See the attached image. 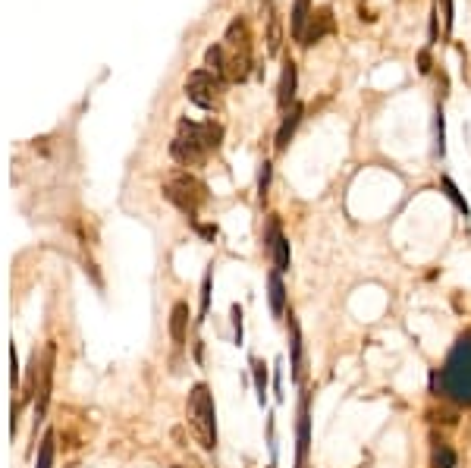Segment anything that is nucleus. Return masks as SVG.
<instances>
[{
    "label": "nucleus",
    "instance_id": "f257e3e1",
    "mask_svg": "<svg viewBox=\"0 0 471 468\" xmlns=\"http://www.w3.org/2000/svg\"><path fill=\"white\" fill-rule=\"evenodd\" d=\"M434 386L453 403L471 405V330L449 349L443 368L434 374Z\"/></svg>",
    "mask_w": 471,
    "mask_h": 468
},
{
    "label": "nucleus",
    "instance_id": "f03ea898",
    "mask_svg": "<svg viewBox=\"0 0 471 468\" xmlns=\"http://www.w3.org/2000/svg\"><path fill=\"white\" fill-rule=\"evenodd\" d=\"M220 139H224V129L217 123H192V120H183L176 139L170 145V154L179 164H201L207 151H217L220 148Z\"/></svg>",
    "mask_w": 471,
    "mask_h": 468
},
{
    "label": "nucleus",
    "instance_id": "7ed1b4c3",
    "mask_svg": "<svg viewBox=\"0 0 471 468\" xmlns=\"http://www.w3.org/2000/svg\"><path fill=\"white\" fill-rule=\"evenodd\" d=\"M188 424L205 450L217 446V409H214V396L205 384H195L188 393Z\"/></svg>",
    "mask_w": 471,
    "mask_h": 468
},
{
    "label": "nucleus",
    "instance_id": "20e7f679",
    "mask_svg": "<svg viewBox=\"0 0 471 468\" xmlns=\"http://www.w3.org/2000/svg\"><path fill=\"white\" fill-rule=\"evenodd\" d=\"M164 195H167V201H173V205H176L183 214L195 217V214H198V208L205 205L207 189L201 186V182L195 179V176L176 173V176H173V179L164 186Z\"/></svg>",
    "mask_w": 471,
    "mask_h": 468
},
{
    "label": "nucleus",
    "instance_id": "39448f33",
    "mask_svg": "<svg viewBox=\"0 0 471 468\" xmlns=\"http://www.w3.org/2000/svg\"><path fill=\"white\" fill-rule=\"evenodd\" d=\"M220 88H224V79H220L217 72L195 70L192 76H188V82H186V94H188V101H192V104L211 110V107L217 104V98H220Z\"/></svg>",
    "mask_w": 471,
    "mask_h": 468
},
{
    "label": "nucleus",
    "instance_id": "423d86ee",
    "mask_svg": "<svg viewBox=\"0 0 471 468\" xmlns=\"http://www.w3.org/2000/svg\"><path fill=\"white\" fill-rule=\"evenodd\" d=\"M267 248H271V255H273V267H277L280 274H286L289 264H292V252H289V239L280 233L277 220L267 223Z\"/></svg>",
    "mask_w": 471,
    "mask_h": 468
},
{
    "label": "nucleus",
    "instance_id": "0eeeda50",
    "mask_svg": "<svg viewBox=\"0 0 471 468\" xmlns=\"http://www.w3.org/2000/svg\"><path fill=\"white\" fill-rule=\"evenodd\" d=\"M336 29V19H333V10L330 6H321V10L311 13V23H308V32H305V42H302V47L321 42L324 35H333Z\"/></svg>",
    "mask_w": 471,
    "mask_h": 468
},
{
    "label": "nucleus",
    "instance_id": "6e6552de",
    "mask_svg": "<svg viewBox=\"0 0 471 468\" xmlns=\"http://www.w3.org/2000/svg\"><path fill=\"white\" fill-rule=\"evenodd\" d=\"M295 88H299V70H295L292 60L283 63V76H280V88H277V104L280 110H289L295 104Z\"/></svg>",
    "mask_w": 471,
    "mask_h": 468
},
{
    "label": "nucleus",
    "instance_id": "1a4fd4ad",
    "mask_svg": "<svg viewBox=\"0 0 471 468\" xmlns=\"http://www.w3.org/2000/svg\"><path fill=\"white\" fill-rule=\"evenodd\" d=\"M311 0H295L292 4V13H289V29H292V42H305V32H308V23H311Z\"/></svg>",
    "mask_w": 471,
    "mask_h": 468
},
{
    "label": "nucleus",
    "instance_id": "9d476101",
    "mask_svg": "<svg viewBox=\"0 0 471 468\" xmlns=\"http://www.w3.org/2000/svg\"><path fill=\"white\" fill-rule=\"evenodd\" d=\"M302 117H305V107H302V104H292V107L286 110V117H283V123H280V129H277V151H286L289 139L295 135V129H299Z\"/></svg>",
    "mask_w": 471,
    "mask_h": 468
},
{
    "label": "nucleus",
    "instance_id": "9b49d317",
    "mask_svg": "<svg viewBox=\"0 0 471 468\" xmlns=\"http://www.w3.org/2000/svg\"><path fill=\"white\" fill-rule=\"evenodd\" d=\"M186 324H188V305L186 302H176L170 311V336L176 346L186 343Z\"/></svg>",
    "mask_w": 471,
    "mask_h": 468
},
{
    "label": "nucleus",
    "instance_id": "f8f14e48",
    "mask_svg": "<svg viewBox=\"0 0 471 468\" xmlns=\"http://www.w3.org/2000/svg\"><path fill=\"white\" fill-rule=\"evenodd\" d=\"M308 446H311V418H308V399H305L302 403V415H299V465H305Z\"/></svg>",
    "mask_w": 471,
    "mask_h": 468
},
{
    "label": "nucleus",
    "instance_id": "ddd939ff",
    "mask_svg": "<svg viewBox=\"0 0 471 468\" xmlns=\"http://www.w3.org/2000/svg\"><path fill=\"white\" fill-rule=\"evenodd\" d=\"M267 286H271V311H273V317H283V311H286V286H283L280 270H273V274H271Z\"/></svg>",
    "mask_w": 471,
    "mask_h": 468
},
{
    "label": "nucleus",
    "instance_id": "4468645a",
    "mask_svg": "<svg viewBox=\"0 0 471 468\" xmlns=\"http://www.w3.org/2000/svg\"><path fill=\"white\" fill-rule=\"evenodd\" d=\"M252 377H254V390H258V403L264 405L267 403V368L258 358H252Z\"/></svg>",
    "mask_w": 471,
    "mask_h": 468
},
{
    "label": "nucleus",
    "instance_id": "2eb2a0df",
    "mask_svg": "<svg viewBox=\"0 0 471 468\" xmlns=\"http://www.w3.org/2000/svg\"><path fill=\"white\" fill-rule=\"evenodd\" d=\"M440 186H443V192H446V198H449V201H453V205H456V208H459V211H462V214H465V217H468V201H465V198H462L459 186H456V182H453V179H449V176H443V179H440Z\"/></svg>",
    "mask_w": 471,
    "mask_h": 468
},
{
    "label": "nucleus",
    "instance_id": "dca6fc26",
    "mask_svg": "<svg viewBox=\"0 0 471 468\" xmlns=\"http://www.w3.org/2000/svg\"><path fill=\"white\" fill-rule=\"evenodd\" d=\"M302 374V334H299V324L292 321V377L299 381Z\"/></svg>",
    "mask_w": 471,
    "mask_h": 468
},
{
    "label": "nucleus",
    "instance_id": "f3484780",
    "mask_svg": "<svg viewBox=\"0 0 471 468\" xmlns=\"http://www.w3.org/2000/svg\"><path fill=\"white\" fill-rule=\"evenodd\" d=\"M446 151V126H443V110H437V120H434V154Z\"/></svg>",
    "mask_w": 471,
    "mask_h": 468
},
{
    "label": "nucleus",
    "instance_id": "a211bd4d",
    "mask_svg": "<svg viewBox=\"0 0 471 468\" xmlns=\"http://www.w3.org/2000/svg\"><path fill=\"white\" fill-rule=\"evenodd\" d=\"M53 465V434H44L41 450H38V462L35 468H51Z\"/></svg>",
    "mask_w": 471,
    "mask_h": 468
},
{
    "label": "nucleus",
    "instance_id": "6ab92c4d",
    "mask_svg": "<svg viewBox=\"0 0 471 468\" xmlns=\"http://www.w3.org/2000/svg\"><path fill=\"white\" fill-rule=\"evenodd\" d=\"M434 468H456V453L446 443H437L434 450Z\"/></svg>",
    "mask_w": 471,
    "mask_h": 468
},
{
    "label": "nucleus",
    "instance_id": "aec40b11",
    "mask_svg": "<svg viewBox=\"0 0 471 468\" xmlns=\"http://www.w3.org/2000/svg\"><path fill=\"white\" fill-rule=\"evenodd\" d=\"M267 51L277 53L280 51V19L271 16V32H267Z\"/></svg>",
    "mask_w": 471,
    "mask_h": 468
},
{
    "label": "nucleus",
    "instance_id": "412c9836",
    "mask_svg": "<svg viewBox=\"0 0 471 468\" xmlns=\"http://www.w3.org/2000/svg\"><path fill=\"white\" fill-rule=\"evenodd\" d=\"M267 186H271V160H264V164H261V173H258V195L261 198L267 195Z\"/></svg>",
    "mask_w": 471,
    "mask_h": 468
},
{
    "label": "nucleus",
    "instance_id": "4be33fe9",
    "mask_svg": "<svg viewBox=\"0 0 471 468\" xmlns=\"http://www.w3.org/2000/svg\"><path fill=\"white\" fill-rule=\"evenodd\" d=\"M233 334H236V346H242V308L233 305Z\"/></svg>",
    "mask_w": 471,
    "mask_h": 468
},
{
    "label": "nucleus",
    "instance_id": "5701e85b",
    "mask_svg": "<svg viewBox=\"0 0 471 468\" xmlns=\"http://www.w3.org/2000/svg\"><path fill=\"white\" fill-rule=\"evenodd\" d=\"M207 305H211V274L205 277V286H201V315L207 311Z\"/></svg>",
    "mask_w": 471,
    "mask_h": 468
},
{
    "label": "nucleus",
    "instance_id": "b1692460",
    "mask_svg": "<svg viewBox=\"0 0 471 468\" xmlns=\"http://www.w3.org/2000/svg\"><path fill=\"white\" fill-rule=\"evenodd\" d=\"M443 19H446V29H453V0H443Z\"/></svg>",
    "mask_w": 471,
    "mask_h": 468
},
{
    "label": "nucleus",
    "instance_id": "393cba45",
    "mask_svg": "<svg viewBox=\"0 0 471 468\" xmlns=\"http://www.w3.org/2000/svg\"><path fill=\"white\" fill-rule=\"evenodd\" d=\"M418 70H421V72H430V53H427V51H421V57H418Z\"/></svg>",
    "mask_w": 471,
    "mask_h": 468
},
{
    "label": "nucleus",
    "instance_id": "a878e982",
    "mask_svg": "<svg viewBox=\"0 0 471 468\" xmlns=\"http://www.w3.org/2000/svg\"><path fill=\"white\" fill-rule=\"evenodd\" d=\"M273 390H277V399H283V381H280V362H277V374H273Z\"/></svg>",
    "mask_w": 471,
    "mask_h": 468
},
{
    "label": "nucleus",
    "instance_id": "bb28decb",
    "mask_svg": "<svg viewBox=\"0 0 471 468\" xmlns=\"http://www.w3.org/2000/svg\"><path fill=\"white\" fill-rule=\"evenodd\" d=\"M267 468H273V465H267Z\"/></svg>",
    "mask_w": 471,
    "mask_h": 468
}]
</instances>
